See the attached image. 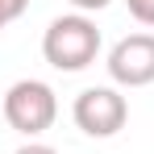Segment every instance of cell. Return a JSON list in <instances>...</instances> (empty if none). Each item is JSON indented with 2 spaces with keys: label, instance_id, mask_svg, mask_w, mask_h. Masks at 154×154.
<instances>
[{
  "label": "cell",
  "instance_id": "3",
  "mask_svg": "<svg viewBox=\"0 0 154 154\" xmlns=\"http://www.w3.org/2000/svg\"><path fill=\"white\" fill-rule=\"evenodd\" d=\"M71 117L88 137H117L129 121V100L117 88H83L71 104Z\"/></svg>",
  "mask_w": 154,
  "mask_h": 154
},
{
  "label": "cell",
  "instance_id": "9",
  "mask_svg": "<svg viewBox=\"0 0 154 154\" xmlns=\"http://www.w3.org/2000/svg\"><path fill=\"white\" fill-rule=\"evenodd\" d=\"M4 25H8V13H4V8H0V29H4Z\"/></svg>",
  "mask_w": 154,
  "mask_h": 154
},
{
  "label": "cell",
  "instance_id": "8",
  "mask_svg": "<svg viewBox=\"0 0 154 154\" xmlns=\"http://www.w3.org/2000/svg\"><path fill=\"white\" fill-rule=\"evenodd\" d=\"M13 154H58L54 146H46V142H25L21 150H13Z\"/></svg>",
  "mask_w": 154,
  "mask_h": 154
},
{
  "label": "cell",
  "instance_id": "2",
  "mask_svg": "<svg viewBox=\"0 0 154 154\" xmlns=\"http://www.w3.org/2000/svg\"><path fill=\"white\" fill-rule=\"evenodd\" d=\"M0 112H4L8 129H17L25 137H38V133H46L58 121V96L42 79H17L0 96Z\"/></svg>",
  "mask_w": 154,
  "mask_h": 154
},
{
  "label": "cell",
  "instance_id": "6",
  "mask_svg": "<svg viewBox=\"0 0 154 154\" xmlns=\"http://www.w3.org/2000/svg\"><path fill=\"white\" fill-rule=\"evenodd\" d=\"M0 8L8 13V21H17V17H21V13L29 8V0H0Z\"/></svg>",
  "mask_w": 154,
  "mask_h": 154
},
{
  "label": "cell",
  "instance_id": "7",
  "mask_svg": "<svg viewBox=\"0 0 154 154\" xmlns=\"http://www.w3.org/2000/svg\"><path fill=\"white\" fill-rule=\"evenodd\" d=\"M75 4V13H100V8H108L112 0H71Z\"/></svg>",
  "mask_w": 154,
  "mask_h": 154
},
{
  "label": "cell",
  "instance_id": "5",
  "mask_svg": "<svg viewBox=\"0 0 154 154\" xmlns=\"http://www.w3.org/2000/svg\"><path fill=\"white\" fill-rule=\"evenodd\" d=\"M129 13H133V21H142V25L154 29V0H125Z\"/></svg>",
  "mask_w": 154,
  "mask_h": 154
},
{
  "label": "cell",
  "instance_id": "4",
  "mask_svg": "<svg viewBox=\"0 0 154 154\" xmlns=\"http://www.w3.org/2000/svg\"><path fill=\"white\" fill-rule=\"evenodd\" d=\"M108 75L117 88H146L154 83V33H129L108 50Z\"/></svg>",
  "mask_w": 154,
  "mask_h": 154
},
{
  "label": "cell",
  "instance_id": "1",
  "mask_svg": "<svg viewBox=\"0 0 154 154\" xmlns=\"http://www.w3.org/2000/svg\"><path fill=\"white\" fill-rule=\"evenodd\" d=\"M100 54V29L88 13L54 17L42 33V58L54 71H88Z\"/></svg>",
  "mask_w": 154,
  "mask_h": 154
}]
</instances>
